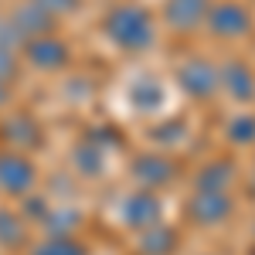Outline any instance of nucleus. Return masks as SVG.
Masks as SVG:
<instances>
[{
	"label": "nucleus",
	"instance_id": "1",
	"mask_svg": "<svg viewBox=\"0 0 255 255\" xmlns=\"http://www.w3.org/2000/svg\"><path fill=\"white\" fill-rule=\"evenodd\" d=\"M106 31H109V38L116 41L119 48L143 51L153 41V20L136 3H119L116 10L109 14V20H106Z\"/></svg>",
	"mask_w": 255,
	"mask_h": 255
},
{
	"label": "nucleus",
	"instance_id": "2",
	"mask_svg": "<svg viewBox=\"0 0 255 255\" xmlns=\"http://www.w3.org/2000/svg\"><path fill=\"white\" fill-rule=\"evenodd\" d=\"M38 180L34 163L20 153H0V191L7 194H27Z\"/></svg>",
	"mask_w": 255,
	"mask_h": 255
},
{
	"label": "nucleus",
	"instance_id": "3",
	"mask_svg": "<svg viewBox=\"0 0 255 255\" xmlns=\"http://www.w3.org/2000/svg\"><path fill=\"white\" fill-rule=\"evenodd\" d=\"M208 20H211V31L218 38H238L252 27V14L242 3H221L208 14Z\"/></svg>",
	"mask_w": 255,
	"mask_h": 255
},
{
	"label": "nucleus",
	"instance_id": "4",
	"mask_svg": "<svg viewBox=\"0 0 255 255\" xmlns=\"http://www.w3.org/2000/svg\"><path fill=\"white\" fill-rule=\"evenodd\" d=\"M177 79H180V85H184L191 96H197V99H208L218 89V72L208 65V61H201V58L187 61V65L177 72Z\"/></svg>",
	"mask_w": 255,
	"mask_h": 255
},
{
	"label": "nucleus",
	"instance_id": "5",
	"mask_svg": "<svg viewBox=\"0 0 255 255\" xmlns=\"http://www.w3.org/2000/svg\"><path fill=\"white\" fill-rule=\"evenodd\" d=\"M123 218H126V225H133L139 232H146V228H153L160 218V201L150 191H136L133 197H126V204H123Z\"/></svg>",
	"mask_w": 255,
	"mask_h": 255
},
{
	"label": "nucleus",
	"instance_id": "6",
	"mask_svg": "<svg viewBox=\"0 0 255 255\" xmlns=\"http://www.w3.org/2000/svg\"><path fill=\"white\" fill-rule=\"evenodd\" d=\"M187 215L194 218L197 225H218V221H225V218L232 215V201L225 194H204V191H197L194 201L187 204Z\"/></svg>",
	"mask_w": 255,
	"mask_h": 255
},
{
	"label": "nucleus",
	"instance_id": "7",
	"mask_svg": "<svg viewBox=\"0 0 255 255\" xmlns=\"http://www.w3.org/2000/svg\"><path fill=\"white\" fill-rule=\"evenodd\" d=\"M133 177L143 187H163L174 177V163L167 157H160V153H143V157L133 160Z\"/></svg>",
	"mask_w": 255,
	"mask_h": 255
},
{
	"label": "nucleus",
	"instance_id": "8",
	"mask_svg": "<svg viewBox=\"0 0 255 255\" xmlns=\"http://www.w3.org/2000/svg\"><path fill=\"white\" fill-rule=\"evenodd\" d=\"M163 14H167V24L177 27V31H191L197 27L204 14H208V0H167V7H163Z\"/></svg>",
	"mask_w": 255,
	"mask_h": 255
},
{
	"label": "nucleus",
	"instance_id": "9",
	"mask_svg": "<svg viewBox=\"0 0 255 255\" xmlns=\"http://www.w3.org/2000/svg\"><path fill=\"white\" fill-rule=\"evenodd\" d=\"M218 82H225V89H228L238 102H245V99L255 96V75H252V68H249L245 61H228V65L218 72Z\"/></svg>",
	"mask_w": 255,
	"mask_h": 255
},
{
	"label": "nucleus",
	"instance_id": "10",
	"mask_svg": "<svg viewBox=\"0 0 255 255\" xmlns=\"http://www.w3.org/2000/svg\"><path fill=\"white\" fill-rule=\"evenodd\" d=\"M27 58L34 61L38 68H61L68 58L65 41H51V38H34L27 44Z\"/></svg>",
	"mask_w": 255,
	"mask_h": 255
},
{
	"label": "nucleus",
	"instance_id": "11",
	"mask_svg": "<svg viewBox=\"0 0 255 255\" xmlns=\"http://www.w3.org/2000/svg\"><path fill=\"white\" fill-rule=\"evenodd\" d=\"M232 177H235V167L228 160H215V163H208L197 174V191H204V194H225V187L232 184Z\"/></svg>",
	"mask_w": 255,
	"mask_h": 255
},
{
	"label": "nucleus",
	"instance_id": "12",
	"mask_svg": "<svg viewBox=\"0 0 255 255\" xmlns=\"http://www.w3.org/2000/svg\"><path fill=\"white\" fill-rule=\"evenodd\" d=\"M177 249V232L174 228H146L139 238V252L143 255H170Z\"/></svg>",
	"mask_w": 255,
	"mask_h": 255
},
{
	"label": "nucleus",
	"instance_id": "13",
	"mask_svg": "<svg viewBox=\"0 0 255 255\" xmlns=\"http://www.w3.org/2000/svg\"><path fill=\"white\" fill-rule=\"evenodd\" d=\"M31 255H85V245L72 235H51L44 242H38L31 249Z\"/></svg>",
	"mask_w": 255,
	"mask_h": 255
},
{
	"label": "nucleus",
	"instance_id": "14",
	"mask_svg": "<svg viewBox=\"0 0 255 255\" xmlns=\"http://www.w3.org/2000/svg\"><path fill=\"white\" fill-rule=\"evenodd\" d=\"M27 238V228H24V218H17L14 211L0 208V245L7 249H20Z\"/></svg>",
	"mask_w": 255,
	"mask_h": 255
},
{
	"label": "nucleus",
	"instance_id": "15",
	"mask_svg": "<svg viewBox=\"0 0 255 255\" xmlns=\"http://www.w3.org/2000/svg\"><path fill=\"white\" fill-rule=\"evenodd\" d=\"M133 102H136V109H157L163 102V82H157L153 75H143L133 85Z\"/></svg>",
	"mask_w": 255,
	"mask_h": 255
},
{
	"label": "nucleus",
	"instance_id": "16",
	"mask_svg": "<svg viewBox=\"0 0 255 255\" xmlns=\"http://www.w3.org/2000/svg\"><path fill=\"white\" fill-rule=\"evenodd\" d=\"M48 27H51L48 14H44L41 7H34V3L20 7L17 14H14V31H20V34H31V31H48Z\"/></svg>",
	"mask_w": 255,
	"mask_h": 255
},
{
	"label": "nucleus",
	"instance_id": "17",
	"mask_svg": "<svg viewBox=\"0 0 255 255\" xmlns=\"http://www.w3.org/2000/svg\"><path fill=\"white\" fill-rule=\"evenodd\" d=\"M228 139L232 143H252L255 139V116H238L228 126Z\"/></svg>",
	"mask_w": 255,
	"mask_h": 255
},
{
	"label": "nucleus",
	"instance_id": "18",
	"mask_svg": "<svg viewBox=\"0 0 255 255\" xmlns=\"http://www.w3.org/2000/svg\"><path fill=\"white\" fill-rule=\"evenodd\" d=\"M75 163L82 167V174H99L102 170V153L96 146H79L75 150Z\"/></svg>",
	"mask_w": 255,
	"mask_h": 255
},
{
	"label": "nucleus",
	"instance_id": "19",
	"mask_svg": "<svg viewBox=\"0 0 255 255\" xmlns=\"http://www.w3.org/2000/svg\"><path fill=\"white\" fill-rule=\"evenodd\" d=\"M31 3H38L41 10L51 17V14H68V10H75L79 0H31Z\"/></svg>",
	"mask_w": 255,
	"mask_h": 255
},
{
	"label": "nucleus",
	"instance_id": "20",
	"mask_svg": "<svg viewBox=\"0 0 255 255\" xmlns=\"http://www.w3.org/2000/svg\"><path fill=\"white\" fill-rule=\"evenodd\" d=\"M14 72H17V65H14V58L7 55V48H0V82H3V79H10Z\"/></svg>",
	"mask_w": 255,
	"mask_h": 255
},
{
	"label": "nucleus",
	"instance_id": "21",
	"mask_svg": "<svg viewBox=\"0 0 255 255\" xmlns=\"http://www.w3.org/2000/svg\"><path fill=\"white\" fill-rule=\"evenodd\" d=\"M3 99H7V89H3V82H0V102H3Z\"/></svg>",
	"mask_w": 255,
	"mask_h": 255
}]
</instances>
